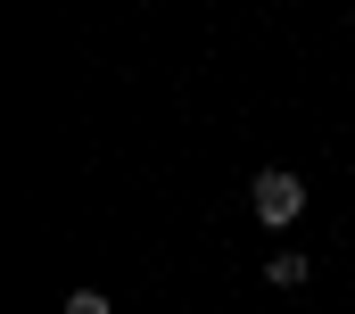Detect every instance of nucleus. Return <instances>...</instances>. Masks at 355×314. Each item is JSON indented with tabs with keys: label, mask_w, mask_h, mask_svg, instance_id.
Segmentation results:
<instances>
[{
	"label": "nucleus",
	"mask_w": 355,
	"mask_h": 314,
	"mask_svg": "<svg viewBox=\"0 0 355 314\" xmlns=\"http://www.w3.org/2000/svg\"><path fill=\"white\" fill-rule=\"evenodd\" d=\"M248 207H257V224H272V232H281V224H297V207H306V182L272 165V174H257V190H248Z\"/></svg>",
	"instance_id": "obj_1"
},
{
	"label": "nucleus",
	"mask_w": 355,
	"mask_h": 314,
	"mask_svg": "<svg viewBox=\"0 0 355 314\" xmlns=\"http://www.w3.org/2000/svg\"><path fill=\"white\" fill-rule=\"evenodd\" d=\"M265 281H272V290H306V281H314V265H306V256H272Z\"/></svg>",
	"instance_id": "obj_2"
},
{
	"label": "nucleus",
	"mask_w": 355,
	"mask_h": 314,
	"mask_svg": "<svg viewBox=\"0 0 355 314\" xmlns=\"http://www.w3.org/2000/svg\"><path fill=\"white\" fill-rule=\"evenodd\" d=\"M67 314H116V306H107V290H75V298H67Z\"/></svg>",
	"instance_id": "obj_3"
}]
</instances>
